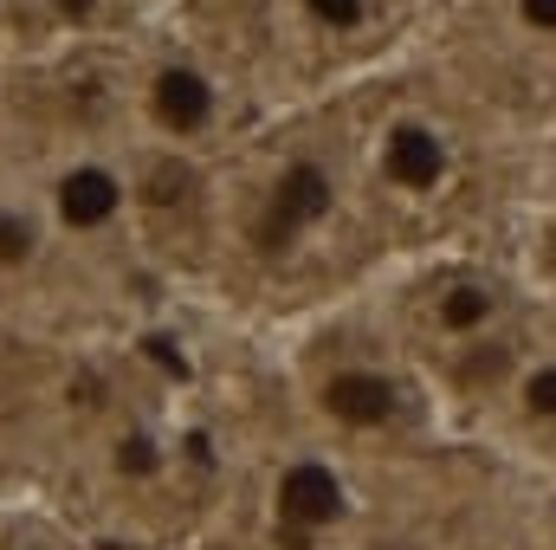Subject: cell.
<instances>
[{"label": "cell", "mask_w": 556, "mask_h": 550, "mask_svg": "<svg viewBox=\"0 0 556 550\" xmlns=\"http://www.w3.org/2000/svg\"><path fill=\"white\" fill-rule=\"evenodd\" d=\"M39 201L59 240L78 247H111L117 234H130L137 214V175L111 155V149H65L46 175H39Z\"/></svg>", "instance_id": "6da1fadb"}, {"label": "cell", "mask_w": 556, "mask_h": 550, "mask_svg": "<svg viewBox=\"0 0 556 550\" xmlns=\"http://www.w3.org/2000/svg\"><path fill=\"white\" fill-rule=\"evenodd\" d=\"M142 117L168 149H207L233 124V85L201 52H162L142 72Z\"/></svg>", "instance_id": "7a4b0ae2"}, {"label": "cell", "mask_w": 556, "mask_h": 550, "mask_svg": "<svg viewBox=\"0 0 556 550\" xmlns=\"http://www.w3.org/2000/svg\"><path fill=\"white\" fill-rule=\"evenodd\" d=\"M311 402H317V414L330 427H343V434H395L408 421V409H415L408 383L382 357H363V350H337L330 363H317Z\"/></svg>", "instance_id": "3957f363"}, {"label": "cell", "mask_w": 556, "mask_h": 550, "mask_svg": "<svg viewBox=\"0 0 556 550\" xmlns=\"http://www.w3.org/2000/svg\"><path fill=\"white\" fill-rule=\"evenodd\" d=\"M273 518L285 532H298V538L337 532L350 518V479H343V466L330 453H317V447L285 453L273 473Z\"/></svg>", "instance_id": "277c9868"}, {"label": "cell", "mask_w": 556, "mask_h": 550, "mask_svg": "<svg viewBox=\"0 0 556 550\" xmlns=\"http://www.w3.org/2000/svg\"><path fill=\"white\" fill-rule=\"evenodd\" d=\"M446 175H453L446 124H433L427 111H395L376 137V182L402 201H427L446 188Z\"/></svg>", "instance_id": "5b68a950"}, {"label": "cell", "mask_w": 556, "mask_h": 550, "mask_svg": "<svg viewBox=\"0 0 556 550\" xmlns=\"http://www.w3.org/2000/svg\"><path fill=\"white\" fill-rule=\"evenodd\" d=\"M337 214V168L317 149H291L266 182V240L291 247Z\"/></svg>", "instance_id": "8992f818"}, {"label": "cell", "mask_w": 556, "mask_h": 550, "mask_svg": "<svg viewBox=\"0 0 556 550\" xmlns=\"http://www.w3.org/2000/svg\"><path fill=\"white\" fill-rule=\"evenodd\" d=\"M427 317L446 343H485L511 324V291L492 273H453L427 298Z\"/></svg>", "instance_id": "52a82bcc"}, {"label": "cell", "mask_w": 556, "mask_h": 550, "mask_svg": "<svg viewBox=\"0 0 556 550\" xmlns=\"http://www.w3.org/2000/svg\"><path fill=\"white\" fill-rule=\"evenodd\" d=\"M52 221L39 188H0V278L39 273V260L52 253Z\"/></svg>", "instance_id": "ba28073f"}, {"label": "cell", "mask_w": 556, "mask_h": 550, "mask_svg": "<svg viewBox=\"0 0 556 550\" xmlns=\"http://www.w3.org/2000/svg\"><path fill=\"white\" fill-rule=\"evenodd\" d=\"M511 409L525 427H551L556 434V350H538V357H525L518 370H511Z\"/></svg>", "instance_id": "9c48e42d"}, {"label": "cell", "mask_w": 556, "mask_h": 550, "mask_svg": "<svg viewBox=\"0 0 556 550\" xmlns=\"http://www.w3.org/2000/svg\"><path fill=\"white\" fill-rule=\"evenodd\" d=\"M291 7L311 33H330V39H363L382 20V0H291Z\"/></svg>", "instance_id": "30bf717a"}, {"label": "cell", "mask_w": 556, "mask_h": 550, "mask_svg": "<svg viewBox=\"0 0 556 550\" xmlns=\"http://www.w3.org/2000/svg\"><path fill=\"white\" fill-rule=\"evenodd\" d=\"M511 20L538 39H556V0H511Z\"/></svg>", "instance_id": "8fae6325"}, {"label": "cell", "mask_w": 556, "mask_h": 550, "mask_svg": "<svg viewBox=\"0 0 556 550\" xmlns=\"http://www.w3.org/2000/svg\"><path fill=\"white\" fill-rule=\"evenodd\" d=\"M7 550H39V545H7Z\"/></svg>", "instance_id": "7c38bea8"}]
</instances>
